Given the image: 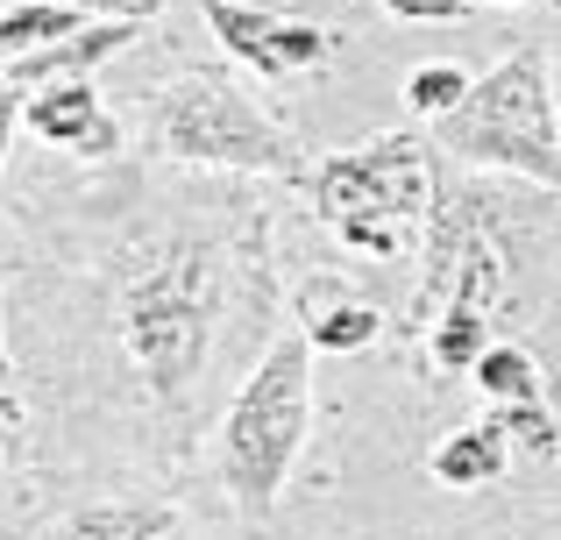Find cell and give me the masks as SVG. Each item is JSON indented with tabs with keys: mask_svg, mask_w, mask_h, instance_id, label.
<instances>
[{
	"mask_svg": "<svg viewBox=\"0 0 561 540\" xmlns=\"http://www.w3.org/2000/svg\"><path fill=\"white\" fill-rule=\"evenodd\" d=\"M299 334L320 356H356L383 334V313L356 291H342V277H306L299 285Z\"/></svg>",
	"mask_w": 561,
	"mask_h": 540,
	"instance_id": "obj_9",
	"label": "cell"
},
{
	"mask_svg": "<svg viewBox=\"0 0 561 540\" xmlns=\"http://www.w3.org/2000/svg\"><path fill=\"white\" fill-rule=\"evenodd\" d=\"M469 71L455 65V57H434V65H412V79H405V107L420 114V122H448L455 107L469 100Z\"/></svg>",
	"mask_w": 561,
	"mask_h": 540,
	"instance_id": "obj_15",
	"label": "cell"
},
{
	"mask_svg": "<svg viewBox=\"0 0 561 540\" xmlns=\"http://www.w3.org/2000/svg\"><path fill=\"white\" fill-rule=\"evenodd\" d=\"M469 384L491 405H548V370H540V356L526 342H491L483 363L469 370Z\"/></svg>",
	"mask_w": 561,
	"mask_h": 540,
	"instance_id": "obj_13",
	"label": "cell"
},
{
	"mask_svg": "<svg viewBox=\"0 0 561 540\" xmlns=\"http://www.w3.org/2000/svg\"><path fill=\"white\" fill-rule=\"evenodd\" d=\"M491 8H526V0H491Z\"/></svg>",
	"mask_w": 561,
	"mask_h": 540,
	"instance_id": "obj_19",
	"label": "cell"
},
{
	"mask_svg": "<svg viewBox=\"0 0 561 540\" xmlns=\"http://www.w3.org/2000/svg\"><path fill=\"white\" fill-rule=\"evenodd\" d=\"M391 22H469L477 0H377Z\"/></svg>",
	"mask_w": 561,
	"mask_h": 540,
	"instance_id": "obj_17",
	"label": "cell"
},
{
	"mask_svg": "<svg viewBox=\"0 0 561 540\" xmlns=\"http://www.w3.org/2000/svg\"><path fill=\"white\" fill-rule=\"evenodd\" d=\"M491 427H505L512 448H526V456H540V462L561 456V413H554V399L548 405H491Z\"/></svg>",
	"mask_w": 561,
	"mask_h": 540,
	"instance_id": "obj_16",
	"label": "cell"
},
{
	"mask_svg": "<svg viewBox=\"0 0 561 540\" xmlns=\"http://www.w3.org/2000/svg\"><path fill=\"white\" fill-rule=\"evenodd\" d=\"M199 22L234 65H249L256 79H320L342 57V36L320 22H299V14H271L249 8V0H199Z\"/></svg>",
	"mask_w": 561,
	"mask_h": 540,
	"instance_id": "obj_6",
	"label": "cell"
},
{
	"mask_svg": "<svg viewBox=\"0 0 561 540\" xmlns=\"http://www.w3.org/2000/svg\"><path fill=\"white\" fill-rule=\"evenodd\" d=\"M85 22H93V14L71 8V0H8V14H0V57H28V50H43V43H65V36H79Z\"/></svg>",
	"mask_w": 561,
	"mask_h": 540,
	"instance_id": "obj_14",
	"label": "cell"
},
{
	"mask_svg": "<svg viewBox=\"0 0 561 540\" xmlns=\"http://www.w3.org/2000/svg\"><path fill=\"white\" fill-rule=\"evenodd\" d=\"M71 8H85V14H114V22H157V8H164V0H71Z\"/></svg>",
	"mask_w": 561,
	"mask_h": 540,
	"instance_id": "obj_18",
	"label": "cell"
},
{
	"mask_svg": "<svg viewBox=\"0 0 561 540\" xmlns=\"http://www.w3.org/2000/svg\"><path fill=\"white\" fill-rule=\"evenodd\" d=\"M43 540H179V513L157 498H107L65 513Z\"/></svg>",
	"mask_w": 561,
	"mask_h": 540,
	"instance_id": "obj_11",
	"label": "cell"
},
{
	"mask_svg": "<svg viewBox=\"0 0 561 540\" xmlns=\"http://www.w3.org/2000/svg\"><path fill=\"white\" fill-rule=\"evenodd\" d=\"M440 157L455 164H491L534 185H561V107L548 79V43H519L512 57H497L469 100L434 122Z\"/></svg>",
	"mask_w": 561,
	"mask_h": 540,
	"instance_id": "obj_5",
	"label": "cell"
},
{
	"mask_svg": "<svg viewBox=\"0 0 561 540\" xmlns=\"http://www.w3.org/2000/svg\"><path fill=\"white\" fill-rule=\"evenodd\" d=\"M142 36H150V22L93 14V22L65 43H43V50H28V57H0V85H8V100H22V93H43V85H65V79H93L107 57H122L128 43H142Z\"/></svg>",
	"mask_w": 561,
	"mask_h": 540,
	"instance_id": "obj_8",
	"label": "cell"
},
{
	"mask_svg": "<svg viewBox=\"0 0 561 540\" xmlns=\"http://www.w3.org/2000/svg\"><path fill=\"white\" fill-rule=\"evenodd\" d=\"M491 342H497V320L483 313V306H448V313L420 334V356H426L434 377H469Z\"/></svg>",
	"mask_w": 561,
	"mask_h": 540,
	"instance_id": "obj_12",
	"label": "cell"
},
{
	"mask_svg": "<svg viewBox=\"0 0 561 540\" xmlns=\"http://www.w3.org/2000/svg\"><path fill=\"white\" fill-rule=\"evenodd\" d=\"M271 228L249 214L234 235H164L150 250H128L114 271V342L128 370L142 377L157 413L185 420L220 363H242V348H271Z\"/></svg>",
	"mask_w": 561,
	"mask_h": 540,
	"instance_id": "obj_1",
	"label": "cell"
},
{
	"mask_svg": "<svg viewBox=\"0 0 561 540\" xmlns=\"http://www.w3.org/2000/svg\"><path fill=\"white\" fill-rule=\"evenodd\" d=\"M440 179H448L440 142L412 136V128H377L356 150L320 157L313 179H306V199H313V221L348 256L426 264L434 214H440Z\"/></svg>",
	"mask_w": 561,
	"mask_h": 540,
	"instance_id": "obj_2",
	"label": "cell"
},
{
	"mask_svg": "<svg viewBox=\"0 0 561 540\" xmlns=\"http://www.w3.org/2000/svg\"><path fill=\"white\" fill-rule=\"evenodd\" d=\"M8 122H14V136H36L65 157H85V164L122 150V122H114V107L93 93V79H65V85L8 100Z\"/></svg>",
	"mask_w": 561,
	"mask_h": 540,
	"instance_id": "obj_7",
	"label": "cell"
},
{
	"mask_svg": "<svg viewBox=\"0 0 561 540\" xmlns=\"http://www.w3.org/2000/svg\"><path fill=\"white\" fill-rule=\"evenodd\" d=\"M505 470H512V434L491 427V420L455 427V434H440V441L426 448V476H434L440 491H491Z\"/></svg>",
	"mask_w": 561,
	"mask_h": 540,
	"instance_id": "obj_10",
	"label": "cell"
},
{
	"mask_svg": "<svg viewBox=\"0 0 561 540\" xmlns=\"http://www.w3.org/2000/svg\"><path fill=\"white\" fill-rule=\"evenodd\" d=\"M313 356L320 348L299 328L277 334L220 405V491L242 519H271L285 505V484L313 434Z\"/></svg>",
	"mask_w": 561,
	"mask_h": 540,
	"instance_id": "obj_3",
	"label": "cell"
},
{
	"mask_svg": "<svg viewBox=\"0 0 561 540\" xmlns=\"http://www.w3.org/2000/svg\"><path fill=\"white\" fill-rule=\"evenodd\" d=\"M150 150L164 164L234 171V179L306 185L313 157L277 114H263L220 65H185L150 93Z\"/></svg>",
	"mask_w": 561,
	"mask_h": 540,
	"instance_id": "obj_4",
	"label": "cell"
}]
</instances>
